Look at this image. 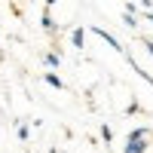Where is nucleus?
I'll list each match as a JSON object with an SVG mask.
<instances>
[{"label":"nucleus","mask_w":153,"mask_h":153,"mask_svg":"<svg viewBox=\"0 0 153 153\" xmlns=\"http://www.w3.org/2000/svg\"><path fill=\"white\" fill-rule=\"evenodd\" d=\"M40 25H43V31H49V34L55 31V19H52V12H49V9H43V19H40Z\"/></svg>","instance_id":"4"},{"label":"nucleus","mask_w":153,"mask_h":153,"mask_svg":"<svg viewBox=\"0 0 153 153\" xmlns=\"http://www.w3.org/2000/svg\"><path fill=\"white\" fill-rule=\"evenodd\" d=\"M147 22H153V9H147Z\"/></svg>","instance_id":"11"},{"label":"nucleus","mask_w":153,"mask_h":153,"mask_svg":"<svg viewBox=\"0 0 153 153\" xmlns=\"http://www.w3.org/2000/svg\"><path fill=\"white\" fill-rule=\"evenodd\" d=\"M55 3H58V0H46V9H52V6H55Z\"/></svg>","instance_id":"10"},{"label":"nucleus","mask_w":153,"mask_h":153,"mask_svg":"<svg viewBox=\"0 0 153 153\" xmlns=\"http://www.w3.org/2000/svg\"><path fill=\"white\" fill-rule=\"evenodd\" d=\"M71 43H74L76 49H83V46H86V28H74V34H71Z\"/></svg>","instance_id":"3"},{"label":"nucleus","mask_w":153,"mask_h":153,"mask_svg":"<svg viewBox=\"0 0 153 153\" xmlns=\"http://www.w3.org/2000/svg\"><path fill=\"white\" fill-rule=\"evenodd\" d=\"M153 132L147 129V126H138V129L129 132V138H126V153H147L153 144Z\"/></svg>","instance_id":"1"},{"label":"nucleus","mask_w":153,"mask_h":153,"mask_svg":"<svg viewBox=\"0 0 153 153\" xmlns=\"http://www.w3.org/2000/svg\"><path fill=\"white\" fill-rule=\"evenodd\" d=\"M43 80H46L49 86H52V89H65V83H61V76H58V74H46Z\"/></svg>","instance_id":"5"},{"label":"nucleus","mask_w":153,"mask_h":153,"mask_svg":"<svg viewBox=\"0 0 153 153\" xmlns=\"http://www.w3.org/2000/svg\"><path fill=\"white\" fill-rule=\"evenodd\" d=\"M101 138H104V141H107V144L113 141V129H110V126H107V123H104V126H101Z\"/></svg>","instance_id":"7"},{"label":"nucleus","mask_w":153,"mask_h":153,"mask_svg":"<svg viewBox=\"0 0 153 153\" xmlns=\"http://www.w3.org/2000/svg\"><path fill=\"white\" fill-rule=\"evenodd\" d=\"M144 46H147V55H153V40H144Z\"/></svg>","instance_id":"9"},{"label":"nucleus","mask_w":153,"mask_h":153,"mask_svg":"<svg viewBox=\"0 0 153 153\" xmlns=\"http://www.w3.org/2000/svg\"><path fill=\"white\" fill-rule=\"evenodd\" d=\"M92 34H98V37H101V40H104V43H107L110 49H117V52H126V46H123V43H120L117 37H113V34H107L104 28H92Z\"/></svg>","instance_id":"2"},{"label":"nucleus","mask_w":153,"mask_h":153,"mask_svg":"<svg viewBox=\"0 0 153 153\" xmlns=\"http://www.w3.org/2000/svg\"><path fill=\"white\" fill-rule=\"evenodd\" d=\"M19 138H22V141H28V138H31V132H28V126H19Z\"/></svg>","instance_id":"8"},{"label":"nucleus","mask_w":153,"mask_h":153,"mask_svg":"<svg viewBox=\"0 0 153 153\" xmlns=\"http://www.w3.org/2000/svg\"><path fill=\"white\" fill-rule=\"evenodd\" d=\"M43 61H46L49 68H58V65H61V55H58V52H46V55H43Z\"/></svg>","instance_id":"6"}]
</instances>
